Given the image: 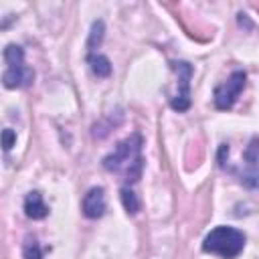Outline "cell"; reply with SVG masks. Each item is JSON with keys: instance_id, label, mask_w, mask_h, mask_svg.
<instances>
[{"instance_id": "277c9868", "label": "cell", "mask_w": 259, "mask_h": 259, "mask_svg": "<svg viewBox=\"0 0 259 259\" xmlns=\"http://www.w3.org/2000/svg\"><path fill=\"white\" fill-rule=\"evenodd\" d=\"M172 69L178 73V81H180V93L176 97H172L170 105L176 111H186L190 107V91H188V83L192 77V67L186 61H174Z\"/></svg>"}, {"instance_id": "2e32d148", "label": "cell", "mask_w": 259, "mask_h": 259, "mask_svg": "<svg viewBox=\"0 0 259 259\" xmlns=\"http://www.w3.org/2000/svg\"><path fill=\"white\" fill-rule=\"evenodd\" d=\"M229 156V146L227 144H223L221 148H219V166H225V158Z\"/></svg>"}, {"instance_id": "52a82bcc", "label": "cell", "mask_w": 259, "mask_h": 259, "mask_svg": "<svg viewBox=\"0 0 259 259\" xmlns=\"http://www.w3.org/2000/svg\"><path fill=\"white\" fill-rule=\"evenodd\" d=\"M24 212L32 221H40V219H45L49 214V206L45 204L40 192L32 190V192L26 194V198H24Z\"/></svg>"}, {"instance_id": "8fae6325", "label": "cell", "mask_w": 259, "mask_h": 259, "mask_svg": "<svg viewBox=\"0 0 259 259\" xmlns=\"http://www.w3.org/2000/svg\"><path fill=\"white\" fill-rule=\"evenodd\" d=\"M22 257H24V259H42V249H40V245L36 243V239L26 237V241H24V245H22Z\"/></svg>"}, {"instance_id": "30bf717a", "label": "cell", "mask_w": 259, "mask_h": 259, "mask_svg": "<svg viewBox=\"0 0 259 259\" xmlns=\"http://www.w3.org/2000/svg\"><path fill=\"white\" fill-rule=\"evenodd\" d=\"M4 61L8 63V67L24 65V49L18 45H8L4 49Z\"/></svg>"}, {"instance_id": "7a4b0ae2", "label": "cell", "mask_w": 259, "mask_h": 259, "mask_svg": "<svg viewBox=\"0 0 259 259\" xmlns=\"http://www.w3.org/2000/svg\"><path fill=\"white\" fill-rule=\"evenodd\" d=\"M142 144H144L142 136L140 134H132L130 138H125L123 142L117 144V148H115L113 154H109V156L103 158V168L105 170H111V172H117L121 168V164H125V162L130 164L134 158L140 156Z\"/></svg>"}, {"instance_id": "9a60e30c", "label": "cell", "mask_w": 259, "mask_h": 259, "mask_svg": "<svg viewBox=\"0 0 259 259\" xmlns=\"http://www.w3.org/2000/svg\"><path fill=\"white\" fill-rule=\"evenodd\" d=\"M245 160H247L249 168L255 170V166H257V138H253V140L249 142L247 152H245Z\"/></svg>"}, {"instance_id": "3957f363", "label": "cell", "mask_w": 259, "mask_h": 259, "mask_svg": "<svg viewBox=\"0 0 259 259\" xmlns=\"http://www.w3.org/2000/svg\"><path fill=\"white\" fill-rule=\"evenodd\" d=\"M245 79H247L245 71H235L229 77L227 83H223V85H219L214 89V105H217V109H231L235 105L237 97L241 95V91L245 87Z\"/></svg>"}, {"instance_id": "8992f818", "label": "cell", "mask_w": 259, "mask_h": 259, "mask_svg": "<svg viewBox=\"0 0 259 259\" xmlns=\"http://www.w3.org/2000/svg\"><path fill=\"white\" fill-rule=\"evenodd\" d=\"M103 212H105V192L101 186H95L83 196V214L87 219H99Z\"/></svg>"}, {"instance_id": "6da1fadb", "label": "cell", "mask_w": 259, "mask_h": 259, "mask_svg": "<svg viewBox=\"0 0 259 259\" xmlns=\"http://www.w3.org/2000/svg\"><path fill=\"white\" fill-rule=\"evenodd\" d=\"M245 249V235L233 227H214L202 241V251L223 259H235Z\"/></svg>"}, {"instance_id": "ba28073f", "label": "cell", "mask_w": 259, "mask_h": 259, "mask_svg": "<svg viewBox=\"0 0 259 259\" xmlns=\"http://www.w3.org/2000/svg\"><path fill=\"white\" fill-rule=\"evenodd\" d=\"M89 65H91V71L97 77H109L111 75V61L105 55H91Z\"/></svg>"}, {"instance_id": "7c38bea8", "label": "cell", "mask_w": 259, "mask_h": 259, "mask_svg": "<svg viewBox=\"0 0 259 259\" xmlns=\"http://www.w3.org/2000/svg\"><path fill=\"white\" fill-rule=\"evenodd\" d=\"M121 202H123V208L127 210V214H136V212L140 210L138 196H136L134 190H130V188H121Z\"/></svg>"}, {"instance_id": "4fadbf2b", "label": "cell", "mask_w": 259, "mask_h": 259, "mask_svg": "<svg viewBox=\"0 0 259 259\" xmlns=\"http://www.w3.org/2000/svg\"><path fill=\"white\" fill-rule=\"evenodd\" d=\"M142 168H144V160L138 156V158H134L130 164H127V170H125V180L127 182H138L140 180V176H142Z\"/></svg>"}, {"instance_id": "5b68a950", "label": "cell", "mask_w": 259, "mask_h": 259, "mask_svg": "<svg viewBox=\"0 0 259 259\" xmlns=\"http://www.w3.org/2000/svg\"><path fill=\"white\" fill-rule=\"evenodd\" d=\"M34 79V71L26 65H18V67H8L2 75V83L8 89H22L28 87Z\"/></svg>"}, {"instance_id": "9c48e42d", "label": "cell", "mask_w": 259, "mask_h": 259, "mask_svg": "<svg viewBox=\"0 0 259 259\" xmlns=\"http://www.w3.org/2000/svg\"><path fill=\"white\" fill-rule=\"evenodd\" d=\"M103 36H105V24H103V20H95L91 24V32H89V38H87V49L95 51L103 42Z\"/></svg>"}, {"instance_id": "5bb4252c", "label": "cell", "mask_w": 259, "mask_h": 259, "mask_svg": "<svg viewBox=\"0 0 259 259\" xmlns=\"http://www.w3.org/2000/svg\"><path fill=\"white\" fill-rule=\"evenodd\" d=\"M14 144H16V132H14V130H10V127L2 130V132H0V146L8 152Z\"/></svg>"}]
</instances>
